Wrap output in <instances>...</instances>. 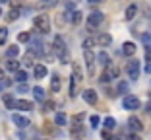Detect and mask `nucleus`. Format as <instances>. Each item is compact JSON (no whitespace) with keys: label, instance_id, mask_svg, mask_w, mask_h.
<instances>
[{"label":"nucleus","instance_id":"f257e3e1","mask_svg":"<svg viewBox=\"0 0 151 140\" xmlns=\"http://www.w3.org/2000/svg\"><path fill=\"white\" fill-rule=\"evenodd\" d=\"M52 53L60 59V62H64V64L70 62V51L66 49V43H64V39L60 35H56L52 41Z\"/></svg>","mask_w":151,"mask_h":140},{"label":"nucleus","instance_id":"f03ea898","mask_svg":"<svg viewBox=\"0 0 151 140\" xmlns=\"http://www.w3.org/2000/svg\"><path fill=\"white\" fill-rule=\"evenodd\" d=\"M81 80H83L81 66L78 62H74V68H72V80H70V97H76V95H78V86H80Z\"/></svg>","mask_w":151,"mask_h":140},{"label":"nucleus","instance_id":"7ed1b4c3","mask_svg":"<svg viewBox=\"0 0 151 140\" xmlns=\"http://www.w3.org/2000/svg\"><path fill=\"white\" fill-rule=\"evenodd\" d=\"M139 72H142V64H139V60L138 59H130L128 64H126V74H128V78L138 80Z\"/></svg>","mask_w":151,"mask_h":140},{"label":"nucleus","instance_id":"20e7f679","mask_svg":"<svg viewBox=\"0 0 151 140\" xmlns=\"http://www.w3.org/2000/svg\"><path fill=\"white\" fill-rule=\"evenodd\" d=\"M33 25H35V31H39V33H49L50 31V20H49V16H35Z\"/></svg>","mask_w":151,"mask_h":140},{"label":"nucleus","instance_id":"39448f33","mask_svg":"<svg viewBox=\"0 0 151 140\" xmlns=\"http://www.w3.org/2000/svg\"><path fill=\"white\" fill-rule=\"evenodd\" d=\"M103 20H105V16H103L101 12H91L87 16V29H89V31H93L97 25L103 23Z\"/></svg>","mask_w":151,"mask_h":140},{"label":"nucleus","instance_id":"423d86ee","mask_svg":"<svg viewBox=\"0 0 151 140\" xmlns=\"http://www.w3.org/2000/svg\"><path fill=\"white\" fill-rule=\"evenodd\" d=\"M83 59H85V66H87V72L93 76V74H95V60H97V57L91 53V49H85V51H83Z\"/></svg>","mask_w":151,"mask_h":140},{"label":"nucleus","instance_id":"0eeeda50","mask_svg":"<svg viewBox=\"0 0 151 140\" xmlns=\"http://www.w3.org/2000/svg\"><path fill=\"white\" fill-rule=\"evenodd\" d=\"M114 78H118V68L116 66H105V72L101 74V82L103 84H107V82H111V80H114Z\"/></svg>","mask_w":151,"mask_h":140},{"label":"nucleus","instance_id":"6e6552de","mask_svg":"<svg viewBox=\"0 0 151 140\" xmlns=\"http://www.w3.org/2000/svg\"><path fill=\"white\" fill-rule=\"evenodd\" d=\"M122 105H124V109H128V111H136V109L142 107V103H139V99L136 95H126L124 99H122Z\"/></svg>","mask_w":151,"mask_h":140},{"label":"nucleus","instance_id":"1a4fd4ad","mask_svg":"<svg viewBox=\"0 0 151 140\" xmlns=\"http://www.w3.org/2000/svg\"><path fill=\"white\" fill-rule=\"evenodd\" d=\"M81 121H83V113H78V115H74V117H72V134H74V136L80 134Z\"/></svg>","mask_w":151,"mask_h":140},{"label":"nucleus","instance_id":"9d476101","mask_svg":"<svg viewBox=\"0 0 151 140\" xmlns=\"http://www.w3.org/2000/svg\"><path fill=\"white\" fill-rule=\"evenodd\" d=\"M12 121H14V125H16L18 128H25V127H29V119L23 117V115H19V113H14V115H12Z\"/></svg>","mask_w":151,"mask_h":140},{"label":"nucleus","instance_id":"9b49d317","mask_svg":"<svg viewBox=\"0 0 151 140\" xmlns=\"http://www.w3.org/2000/svg\"><path fill=\"white\" fill-rule=\"evenodd\" d=\"M128 128H130L132 132H139V131L143 128V125H142V121H139L138 117H130V119H128Z\"/></svg>","mask_w":151,"mask_h":140},{"label":"nucleus","instance_id":"f8f14e48","mask_svg":"<svg viewBox=\"0 0 151 140\" xmlns=\"http://www.w3.org/2000/svg\"><path fill=\"white\" fill-rule=\"evenodd\" d=\"M95 41H97V45H101V47H109L112 43V37L109 35V33H99V35L95 37Z\"/></svg>","mask_w":151,"mask_h":140},{"label":"nucleus","instance_id":"ddd939ff","mask_svg":"<svg viewBox=\"0 0 151 140\" xmlns=\"http://www.w3.org/2000/svg\"><path fill=\"white\" fill-rule=\"evenodd\" d=\"M35 59H37V54L33 53V51H29V53L23 54L22 64H23V66H35Z\"/></svg>","mask_w":151,"mask_h":140},{"label":"nucleus","instance_id":"4468645a","mask_svg":"<svg viewBox=\"0 0 151 140\" xmlns=\"http://www.w3.org/2000/svg\"><path fill=\"white\" fill-rule=\"evenodd\" d=\"M81 95H83V99L87 101L89 105H95V103H97V91H95V90H85Z\"/></svg>","mask_w":151,"mask_h":140},{"label":"nucleus","instance_id":"2eb2a0df","mask_svg":"<svg viewBox=\"0 0 151 140\" xmlns=\"http://www.w3.org/2000/svg\"><path fill=\"white\" fill-rule=\"evenodd\" d=\"M33 76H35V80L45 78L47 76V66H45V64H35V66H33Z\"/></svg>","mask_w":151,"mask_h":140},{"label":"nucleus","instance_id":"dca6fc26","mask_svg":"<svg viewBox=\"0 0 151 140\" xmlns=\"http://www.w3.org/2000/svg\"><path fill=\"white\" fill-rule=\"evenodd\" d=\"M60 86H62V80H60V76H58V74H54V76L50 78V91H52V94L60 91Z\"/></svg>","mask_w":151,"mask_h":140},{"label":"nucleus","instance_id":"f3484780","mask_svg":"<svg viewBox=\"0 0 151 140\" xmlns=\"http://www.w3.org/2000/svg\"><path fill=\"white\" fill-rule=\"evenodd\" d=\"M122 53H124L126 57H134V54H136V45H134L132 41H126L124 45H122Z\"/></svg>","mask_w":151,"mask_h":140},{"label":"nucleus","instance_id":"a211bd4d","mask_svg":"<svg viewBox=\"0 0 151 140\" xmlns=\"http://www.w3.org/2000/svg\"><path fill=\"white\" fill-rule=\"evenodd\" d=\"M33 107H35V105H33L31 101H27V99H18V103H16V109H19V111H31Z\"/></svg>","mask_w":151,"mask_h":140},{"label":"nucleus","instance_id":"6ab92c4d","mask_svg":"<svg viewBox=\"0 0 151 140\" xmlns=\"http://www.w3.org/2000/svg\"><path fill=\"white\" fill-rule=\"evenodd\" d=\"M2 101H4V105L8 109H16V103H18V101L12 97V94H2Z\"/></svg>","mask_w":151,"mask_h":140},{"label":"nucleus","instance_id":"aec40b11","mask_svg":"<svg viewBox=\"0 0 151 140\" xmlns=\"http://www.w3.org/2000/svg\"><path fill=\"white\" fill-rule=\"evenodd\" d=\"M31 51L37 54V57H43V54H45V45L41 43V41H35V43L31 45Z\"/></svg>","mask_w":151,"mask_h":140},{"label":"nucleus","instance_id":"412c9836","mask_svg":"<svg viewBox=\"0 0 151 140\" xmlns=\"http://www.w3.org/2000/svg\"><path fill=\"white\" fill-rule=\"evenodd\" d=\"M136 14H138V6L130 4L128 8H126V20H128V22H130V20H134V18H136Z\"/></svg>","mask_w":151,"mask_h":140},{"label":"nucleus","instance_id":"4be33fe9","mask_svg":"<svg viewBox=\"0 0 151 140\" xmlns=\"http://www.w3.org/2000/svg\"><path fill=\"white\" fill-rule=\"evenodd\" d=\"M18 54H19V47L12 45V47H8V49H6V59H16Z\"/></svg>","mask_w":151,"mask_h":140},{"label":"nucleus","instance_id":"5701e85b","mask_svg":"<svg viewBox=\"0 0 151 140\" xmlns=\"http://www.w3.org/2000/svg\"><path fill=\"white\" fill-rule=\"evenodd\" d=\"M6 68H8V70H12V72H18V70H19V60L8 59V62H6Z\"/></svg>","mask_w":151,"mask_h":140},{"label":"nucleus","instance_id":"b1692460","mask_svg":"<svg viewBox=\"0 0 151 140\" xmlns=\"http://www.w3.org/2000/svg\"><path fill=\"white\" fill-rule=\"evenodd\" d=\"M10 84H12V82H10L8 78L4 76V70H2V68H0V91H2V90H6V88H8Z\"/></svg>","mask_w":151,"mask_h":140},{"label":"nucleus","instance_id":"393cba45","mask_svg":"<svg viewBox=\"0 0 151 140\" xmlns=\"http://www.w3.org/2000/svg\"><path fill=\"white\" fill-rule=\"evenodd\" d=\"M97 60H99V64H101V66H109V64H111V59H109L107 53H99L97 54Z\"/></svg>","mask_w":151,"mask_h":140},{"label":"nucleus","instance_id":"a878e982","mask_svg":"<svg viewBox=\"0 0 151 140\" xmlns=\"http://www.w3.org/2000/svg\"><path fill=\"white\" fill-rule=\"evenodd\" d=\"M18 18H19V10L18 8H12L8 14H6V20H8V22H16Z\"/></svg>","mask_w":151,"mask_h":140},{"label":"nucleus","instance_id":"bb28decb","mask_svg":"<svg viewBox=\"0 0 151 140\" xmlns=\"http://www.w3.org/2000/svg\"><path fill=\"white\" fill-rule=\"evenodd\" d=\"M54 123H56L58 127H64V125L68 123V119H66V115H64V113H58L56 117H54Z\"/></svg>","mask_w":151,"mask_h":140},{"label":"nucleus","instance_id":"cd10ccee","mask_svg":"<svg viewBox=\"0 0 151 140\" xmlns=\"http://www.w3.org/2000/svg\"><path fill=\"white\" fill-rule=\"evenodd\" d=\"M56 4H58V0H41L39 2L41 8H54Z\"/></svg>","mask_w":151,"mask_h":140},{"label":"nucleus","instance_id":"c85d7f7f","mask_svg":"<svg viewBox=\"0 0 151 140\" xmlns=\"http://www.w3.org/2000/svg\"><path fill=\"white\" fill-rule=\"evenodd\" d=\"M33 94H35V99L37 101H43L45 99V90H43V88H39V86L33 88Z\"/></svg>","mask_w":151,"mask_h":140},{"label":"nucleus","instance_id":"c756f323","mask_svg":"<svg viewBox=\"0 0 151 140\" xmlns=\"http://www.w3.org/2000/svg\"><path fill=\"white\" fill-rule=\"evenodd\" d=\"M16 82H18V84L27 82V72H25V70H18V72H16Z\"/></svg>","mask_w":151,"mask_h":140},{"label":"nucleus","instance_id":"7c9ffc66","mask_svg":"<svg viewBox=\"0 0 151 140\" xmlns=\"http://www.w3.org/2000/svg\"><path fill=\"white\" fill-rule=\"evenodd\" d=\"M70 22L74 23V25H78V23L81 22V12H72L70 14Z\"/></svg>","mask_w":151,"mask_h":140},{"label":"nucleus","instance_id":"2f4dec72","mask_svg":"<svg viewBox=\"0 0 151 140\" xmlns=\"http://www.w3.org/2000/svg\"><path fill=\"white\" fill-rule=\"evenodd\" d=\"M116 127V121L112 117H107L105 119V128H109V131H112V128Z\"/></svg>","mask_w":151,"mask_h":140},{"label":"nucleus","instance_id":"473e14b6","mask_svg":"<svg viewBox=\"0 0 151 140\" xmlns=\"http://www.w3.org/2000/svg\"><path fill=\"white\" fill-rule=\"evenodd\" d=\"M6 39H8V29L6 27H0V45H4Z\"/></svg>","mask_w":151,"mask_h":140},{"label":"nucleus","instance_id":"72a5a7b5","mask_svg":"<svg viewBox=\"0 0 151 140\" xmlns=\"http://www.w3.org/2000/svg\"><path fill=\"white\" fill-rule=\"evenodd\" d=\"M18 41H19V43H27V41H31V35H29L27 31H23V33L18 35Z\"/></svg>","mask_w":151,"mask_h":140},{"label":"nucleus","instance_id":"f704fd0d","mask_svg":"<svg viewBox=\"0 0 151 140\" xmlns=\"http://www.w3.org/2000/svg\"><path fill=\"white\" fill-rule=\"evenodd\" d=\"M89 121H91V127L97 128V127H99V123H101V119H99V115H91V119H89Z\"/></svg>","mask_w":151,"mask_h":140},{"label":"nucleus","instance_id":"c9c22d12","mask_svg":"<svg viewBox=\"0 0 151 140\" xmlns=\"http://www.w3.org/2000/svg\"><path fill=\"white\" fill-rule=\"evenodd\" d=\"M95 43H97L95 39H85V41H83V49H91Z\"/></svg>","mask_w":151,"mask_h":140},{"label":"nucleus","instance_id":"e433bc0d","mask_svg":"<svg viewBox=\"0 0 151 140\" xmlns=\"http://www.w3.org/2000/svg\"><path fill=\"white\" fill-rule=\"evenodd\" d=\"M118 91L126 94V91H128V84H126V82H120V84H118Z\"/></svg>","mask_w":151,"mask_h":140},{"label":"nucleus","instance_id":"4c0bfd02","mask_svg":"<svg viewBox=\"0 0 151 140\" xmlns=\"http://www.w3.org/2000/svg\"><path fill=\"white\" fill-rule=\"evenodd\" d=\"M27 91V86H25V82H22V84H18V94H25Z\"/></svg>","mask_w":151,"mask_h":140},{"label":"nucleus","instance_id":"58836bf2","mask_svg":"<svg viewBox=\"0 0 151 140\" xmlns=\"http://www.w3.org/2000/svg\"><path fill=\"white\" fill-rule=\"evenodd\" d=\"M101 136H103V140H111L112 138V134H111V131H109V128H107V131H103Z\"/></svg>","mask_w":151,"mask_h":140},{"label":"nucleus","instance_id":"ea45409f","mask_svg":"<svg viewBox=\"0 0 151 140\" xmlns=\"http://www.w3.org/2000/svg\"><path fill=\"white\" fill-rule=\"evenodd\" d=\"M52 107H54V103H52V101H45V109H43V111H50Z\"/></svg>","mask_w":151,"mask_h":140},{"label":"nucleus","instance_id":"a19ab883","mask_svg":"<svg viewBox=\"0 0 151 140\" xmlns=\"http://www.w3.org/2000/svg\"><path fill=\"white\" fill-rule=\"evenodd\" d=\"M145 72L151 74V60H147V64H145Z\"/></svg>","mask_w":151,"mask_h":140},{"label":"nucleus","instance_id":"79ce46f5","mask_svg":"<svg viewBox=\"0 0 151 140\" xmlns=\"http://www.w3.org/2000/svg\"><path fill=\"white\" fill-rule=\"evenodd\" d=\"M128 140H142V138H139V136L138 134H132V136H130V138Z\"/></svg>","mask_w":151,"mask_h":140},{"label":"nucleus","instance_id":"37998d69","mask_svg":"<svg viewBox=\"0 0 151 140\" xmlns=\"http://www.w3.org/2000/svg\"><path fill=\"white\" fill-rule=\"evenodd\" d=\"M89 4H99V2H101V0H87Z\"/></svg>","mask_w":151,"mask_h":140},{"label":"nucleus","instance_id":"c03bdc74","mask_svg":"<svg viewBox=\"0 0 151 140\" xmlns=\"http://www.w3.org/2000/svg\"><path fill=\"white\" fill-rule=\"evenodd\" d=\"M0 2H8V0H0Z\"/></svg>","mask_w":151,"mask_h":140},{"label":"nucleus","instance_id":"a18cd8bd","mask_svg":"<svg viewBox=\"0 0 151 140\" xmlns=\"http://www.w3.org/2000/svg\"><path fill=\"white\" fill-rule=\"evenodd\" d=\"M0 16H2V10H0Z\"/></svg>","mask_w":151,"mask_h":140}]
</instances>
